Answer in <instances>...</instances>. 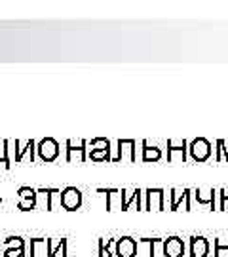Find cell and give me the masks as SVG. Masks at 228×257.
<instances>
[{"mask_svg":"<svg viewBox=\"0 0 228 257\" xmlns=\"http://www.w3.org/2000/svg\"><path fill=\"white\" fill-rule=\"evenodd\" d=\"M188 153L194 162H207L213 155V147H211V141L205 138H196L188 143Z\"/></svg>","mask_w":228,"mask_h":257,"instance_id":"obj_1","label":"cell"},{"mask_svg":"<svg viewBox=\"0 0 228 257\" xmlns=\"http://www.w3.org/2000/svg\"><path fill=\"white\" fill-rule=\"evenodd\" d=\"M59 204L67 211H76L82 206V191L76 187H65L59 194Z\"/></svg>","mask_w":228,"mask_h":257,"instance_id":"obj_2","label":"cell"},{"mask_svg":"<svg viewBox=\"0 0 228 257\" xmlns=\"http://www.w3.org/2000/svg\"><path fill=\"white\" fill-rule=\"evenodd\" d=\"M37 153H38V158L42 162H54V160H57V156H59V143L54 138L40 139L37 145Z\"/></svg>","mask_w":228,"mask_h":257,"instance_id":"obj_3","label":"cell"},{"mask_svg":"<svg viewBox=\"0 0 228 257\" xmlns=\"http://www.w3.org/2000/svg\"><path fill=\"white\" fill-rule=\"evenodd\" d=\"M145 210L164 211L165 210V191L164 189H146L145 191Z\"/></svg>","mask_w":228,"mask_h":257,"instance_id":"obj_4","label":"cell"},{"mask_svg":"<svg viewBox=\"0 0 228 257\" xmlns=\"http://www.w3.org/2000/svg\"><path fill=\"white\" fill-rule=\"evenodd\" d=\"M184 240L181 236H167L162 242V251L164 257H182L184 255Z\"/></svg>","mask_w":228,"mask_h":257,"instance_id":"obj_5","label":"cell"},{"mask_svg":"<svg viewBox=\"0 0 228 257\" xmlns=\"http://www.w3.org/2000/svg\"><path fill=\"white\" fill-rule=\"evenodd\" d=\"M169 193H171V211L179 210V206H181L182 202H184V210L190 211L192 189H182V191L181 189H171Z\"/></svg>","mask_w":228,"mask_h":257,"instance_id":"obj_6","label":"cell"},{"mask_svg":"<svg viewBox=\"0 0 228 257\" xmlns=\"http://www.w3.org/2000/svg\"><path fill=\"white\" fill-rule=\"evenodd\" d=\"M74 158L78 162H86V158H88V141L82 139L78 145H74L71 139L67 141V162H73Z\"/></svg>","mask_w":228,"mask_h":257,"instance_id":"obj_7","label":"cell"},{"mask_svg":"<svg viewBox=\"0 0 228 257\" xmlns=\"http://www.w3.org/2000/svg\"><path fill=\"white\" fill-rule=\"evenodd\" d=\"M137 255V240L131 236H122L116 240V255L114 257H135Z\"/></svg>","mask_w":228,"mask_h":257,"instance_id":"obj_8","label":"cell"},{"mask_svg":"<svg viewBox=\"0 0 228 257\" xmlns=\"http://www.w3.org/2000/svg\"><path fill=\"white\" fill-rule=\"evenodd\" d=\"M209 240L200 234H194L190 238V257H207L209 255Z\"/></svg>","mask_w":228,"mask_h":257,"instance_id":"obj_9","label":"cell"},{"mask_svg":"<svg viewBox=\"0 0 228 257\" xmlns=\"http://www.w3.org/2000/svg\"><path fill=\"white\" fill-rule=\"evenodd\" d=\"M194 194V198H196V202L201 204V206H209L211 210H215L217 208V189H207V191H203V189H196V191H192Z\"/></svg>","mask_w":228,"mask_h":257,"instance_id":"obj_10","label":"cell"},{"mask_svg":"<svg viewBox=\"0 0 228 257\" xmlns=\"http://www.w3.org/2000/svg\"><path fill=\"white\" fill-rule=\"evenodd\" d=\"M135 139H120L118 141V155L114 156L110 162H120L122 158H124V151H129V160L131 162H135L137 160V153H135Z\"/></svg>","mask_w":228,"mask_h":257,"instance_id":"obj_11","label":"cell"},{"mask_svg":"<svg viewBox=\"0 0 228 257\" xmlns=\"http://www.w3.org/2000/svg\"><path fill=\"white\" fill-rule=\"evenodd\" d=\"M179 153L181 155V162L186 160V153H188V143L181 139L179 143H175L173 139H167V162H173V155Z\"/></svg>","mask_w":228,"mask_h":257,"instance_id":"obj_12","label":"cell"},{"mask_svg":"<svg viewBox=\"0 0 228 257\" xmlns=\"http://www.w3.org/2000/svg\"><path fill=\"white\" fill-rule=\"evenodd\" d=\"M141 196H143L141 189H135L131 194H128L126 189H122V191H120V198H122V208H120V210L122 211L129 210L131 204H137V210H141Z\"/></svg>","mask_w":228,"mask_h":257,"instance_id":"obj_13","label":"cell"},{"mask_svg":"<svg viewBox=\"0 0 228 257\" xmlns=\"http://www.w3.org/2000/svg\"><path fill=\"white\" fill-rule=\"evenodd\" d=\"M143 162H160L162 160V149L156 147V145H150L148 141H143Z\"/></svg>","mask_w":228,"mask_h":257,"instance_id":"obj_14","label":"cell"},{"mask_svg":"<svg viewBox=\"0 0 228 257\" xmlns=\"http://www.w3.org/2000/svg\"><path fill=\"white\" fill-rule=\"evenodd\" d=\"M16 162H21L23 160V156L29 155V160L33 162L35 160V149H37V143L33 141V139H29V141H25V145H23V149H19L18 145V139H16Z\"/></svg>","mask_w":228,"mask_h":257,"instance_id":"obj_15","label":"cell"},{"mask_svg":"<svg viewBox=\"0 0 228 257\" xmlns=\"http://www.w3.org/2000/svg\"><path fill=\"white\" fill-rule=\"evenodd\" d=\"M46 249H48V257H55L57 251L61 249V257H67V238H61L55 242L54 238H48L46 240Z\"/></svg>","mask_w":228,"mask_h":257,"instance_id":"obj_16","label":"cell"},{"mask_svg":"<svg viewBox=\"0 0 228 257\" xmlns=\"http://www.w3.org/2000/svg\"><path fill=\"white\" fill-rule=\"evenodd\" d=\"M37 193H40V194H46V208L48 210H54V196L57 194H61V191L59 189H38Z\"/></svg>","mask_w":228,"mask_h":257,"instance_id":"obj_17","label":"cell"},{"mask_svg":"<svg viewBox=\"0 0 228 257\" xmlns=\"http://www.w3.org/2000/svg\"><path fill=\"white\" fill-rule=\"evenodd\" d=\"M88 158L93 160V162H103V160L110 162V160H112V156H110V149H105V151H90Z\"/></svg>","mask_w":228,"mask_h":257,"instance_id":"obj_18","label":"cell"},{"mask_svg":"<svg viewBox=\"0 0 228 257\" xmlns=\"http://www.w3.org/2000/svg\"><path fill=\"white\" fill-rule=\"evenodd\" d=\"M88 145H90V151H105V149H110V141L105 138H95Z\"/></svg>","mask_w":228,"mask_h":257,"instance_id":"obj_19","label":"cell"},{"mask_svg":"<svg viewBox=\"0 0 228 257\" xmlns=\"http://www.w3.org/2000/svg\"><path fill=\"white\" fill-rule=\"evenodd\" d=\"M19 198L21 200H33V198H37V189H31V187H19Z\"/></svg>","mask_w":228,"mask_h":257,"instance_id":"obj_20","label":"cell"},{"mask_svg":"<svg viewBox=\"0 0 228 257\" xmlns=\"http://www.w3.org/2000/svg\"><path fill=\"white\" fill-rule=\"evenodd\" d=\"M213 248H215V255L213 257H228V244H222L219 238L213 240Z\"/></svg>","mask_w":228,"mask_h":257,"instance_id":"obj_21","label":"cell"},{"mask_svg":"<svg viewBox=\"0 0 228 257\" xmlns=\"http://www.w3.org/2000/svg\"><path fill=\"white\" fill-rule=\"evenodd\" d=\"M4 246L6 248H25V240L21 236H8L4 240Z\"/></svg>","mask_w":228,"mask_h":257,"instance_id":"obj_22","label":"cell"},{"mask_svg":"<svg viewBox=\"0 0 228 257\" xmlns=\"http://www.w3.org/2000/svg\"><path fill=\"white\" fill-rule=\"evenodd\" d=\"M8 145H10V141H4L2 143V149H0V162L2 164H6V168H10V158H8Z\"/></svg>","mask_w":228,"mask_h":257,"instance_id":"obj_23","label":"cell"},{"mask_svg":"<svg viewBox=\"0 0 228 257\" xmlns=\"http://www.w3.org/2000/svg\"><path fill=\"white\" fill-rule=\"evenodd\" d=\"M18 208L21 211H31L37 208V198H33V200H19Z\"/></svg>","mask_w":228,"mask_h":257,"instance_id":"obj_24","label":"cell"},{"mask_svg":"<svg viewBox=\"0 0 228 257\" xmlns=\"http://www.w3.org/2000/svg\"><path fill=\"white\" fill-rule=\"evenodd\" d=\"M4 257H27V255H25V248H6L4 249Z\"/></svg>","mask_w":228,"mask_h":257,"instance_id":"obj_25","label":"cell"},{"mask_svg":"<svg viewBox=\"0 0 228 257\" xmlns=\"http://www.w3.org/2000/svg\"><path fill=\"white\" fill-rule=\"evenodd\" d=\"M217 196H220L219 210L224 211L228 208V191H226V189H220V191H217Z\"/></svg>","mask_w":228,"mask_h":257,"instance_id":"obj_26","label":"cell"},{"mask_svg":"<svg viewBox=\"0 0 228 257\" xmlns=\"http://www.w3.org/2000/svg\"><path fill=\"white\" fill-rule=\"evenodd\" d=\"M220 145H222V139L217 141V156H215V162H222V151H220Z\"/></svg>","mask_w":228,"mask_h":257,"instance_id":"obj_27","label":"cell"},{"mask_svg":"<svg viewBox=\"0 0 228 257\" xmlns=\"http://www.w3.org/2000/svg\"><path fill=\"white\" fill-rule=\"evenodd\" d=\"M0 202H2V198H0Z\"/></svg>","mask_w":228,"mask_h":257,"instance_id":"obj_28","label":"cell"}]
</instances>
